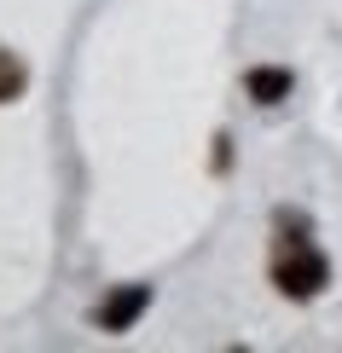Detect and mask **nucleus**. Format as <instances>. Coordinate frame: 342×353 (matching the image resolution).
<instances>
[{"label": "nucleus", "instance_id": "obj_1", "mask_svg": "<svg viewBox=\"0 0 342 353\" xmlns=\"http://www.w3.org/2000/svg\"><path fill=\"white\" fill-rule=\"evenodd\" d=\"M273 226H278V243H273V284H278V296L314 301L319 290L331 284V261H325V249L307 238V214L302 209H278Z\"/></svg>", "mask_w": 342, "mask_h": 353}, {"label": "nucleus", "instance_id": "obj_2", "mask_svg": "<svg viewBox=\"0 0 342 353\" xmlns=\"http://www.w3.org/2000/svg\"><path fill=\"white\" fill-rule=\"evenodd\" d=\"M151 307V284H122V290H111L105 301H99V330H133L140 325V313Z\"/></svg>", "mask_w": 342, "mask_h": 353}, {"label": "nucleus", "instance_id": "obj_3", "mask_svg": "<svg viewBox=\"0 0 342 353\" xmlns=\"http://www.w3.org/2000/svg\"><path fill=\"white\" fill-rule=\"evenodd\" d=\"M290 70H249L244 76V93L256 99V105H278V99H290Z\"/></svg>", "mask_w": 342, "mask_h": 353}, {"label": "nucleus", "instance_id": "obj_4", "mask_svg": "<svg viewBox=\"0 0 342 353\" xmlns=\"http://www.w3.org/2000/svg\"><path fill=\"white\" fill-rule=\"evenodd\" d=\"M23 87H29V70H23V58L0 47V105H12V99H18Z\"/></svg>", "mask_w": 342, "mask_h": 353}]
</instances>
